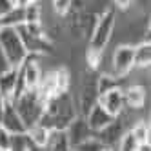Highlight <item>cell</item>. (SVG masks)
<instances>
[{"mask_svg":"<svg viewBox=\"0 0 151 151\" xmlns=\"http://www.w3.org/2000/svg\"><path fill=\"white\" fill-rule=\"evenodd\" d=\"M115 26H116V9L109 6L100 15H96L95 26L89 35V46L106 51V46L109 44V40L115 33Z\"/></svg>","mask_w":151,"mask_h":151,"instance_id":"1","label":"cell"},{"mask_svg":"<svg viewBox=\"0 0 151 151\" xmlns=\"http://www.w3.org/2000/svg\"><path fill=\"white\" fill-rule=\"evenodd\" d=\"M0 47L6 53L7 60L13 68H18L26 60V57L29 55L26 51V46H24L22 38H20L17 27L0 26Z\"/></svg>","mask_w":151,"mask_h":151,"instance_id":"2","label":"cell"},{"mask_svg":"<svg viewBox=\"0 0 151 151\" xmlns=\"http://www.w3.org/2000/svg\"><path fill=\"white\" fill-rule=\"evenodd\" d=\"M13 104H15L17 113L22 118V122L26 124V129L31 124L38 122V118H40L42 111H44V107H46V104L38 99L37 89H26L22 95L13 100Z\"/></svg>","mask_w":151,"mask_h":151,"instance_id":"3","label":"cell"},{"mask_svg":"<svg viewBox=\"0 0 151 151\" xmlns=\"http://www.w3.org/2000/svg\"><path fill=\"white\" fill-rule=\"evenodd\" d=\"M109 64L111 66L107 71L111 75H115L116 78L126 80L131 75V71L135 69V47H133V44H129V42L118 44L111 53Z\"/></svg>","mask_w":151,"mask_h":151,"instance_id":"4","label":"cell"},{"mask_svg":"<svg viewBox=\"0 0 151 151\" xmlns=\"http://www.w3.org/2000/svg\"><path fill=\"white\" fill-rule=\"evenodd\" d=\"M96 102H99L109 115L118 116V115L126 109L124 95H122V86H115V88L107 89V91L99 93V96H96Z\"/></svg>","mask_w":151,"mask_h":151,"instance_id":"5","label":"cell"},{"mask_svg":"<svg viewBox=\"0 0 151 151\" xmlns=\"http://www.w3.org/2000/svg\"><path fill=\"white\" fill-rule=\"evenodd\" d=\"M124 131H126V120H124L122 115H118L106 127H102L100 131H96L93 135L99 138V140H102V142L107 146V149H111V147H115L118 144V138H120V135Z\"/></svg>","mask_w":151,"mask_h":151,"instance_id":"6","label":"cell"},{"mask_svg":"<svg viewBox=\"0 0 151 151\" xmlns=\"http://www.w3.org/2000/svg\"><path fill=\"white\" fill-rule=\"evenodd\" d=\"M66 135H68V140H69V149H73L77 144L84 142L86 138H89L93 135L91 127L88 126V120H86L84 115H77L69 122V126L66 127Z\"/></svg>","mask_w":151,"mask_h":151,"instance_id":"7","label":"cell"},{"mask_svg":"<svg viewBox=\"0 0 151 151\" xmlns=\"http://www.w3.org/2000/svg\"><path fill=\"white\" fill-rule=\"evenodd\" d=\"M122 95H124V104L126 109H142L146 106V99H147V91L142 84H127L122 86Z\"/></svg>","mask_w":151,"mask_h":151,"instance_id":"8","label":"cell"},{"mask_svg":"<svg viewBox=\"0 0 151 151\" xmlns=\"http://www.w3.org/2000/svg\"><path fill=\"white\" fill-rule=\"evenodd\" d=\"M0 126L6 127L9 133H24L26 124L22 122L20 115L15 109V104L11 100H4V109H2V118H0Z\"/></svg>","mask_w":151,"mask_h":151,"instance_id":"9","label":"cell"},{"mask_svg":"<svg viewBox=\"0 0 151 151\" xmlns=\"http://www.w3.org/2000/svg\"><path fill=\"white\" fill-rule=\"evenodd\" d=\"M84 116H86V120H88V126L91 127V131H93V133L100 131L102 127H106V126H107V124H109L113 118H115L113 115L107 113V111L104 109V107H102L99 102H96V104H95V106H93V107H91V109L86 113Z\"/></svg>","mask_w":151,"mask_h":151,"instance_id":"10","label":"cell"},{"mask_svg":"<svg viewBox=\"0 0 151 151\" xmlns=\"http://www.w3.org/2000/svg\"><path fill=\"white\" fill-rule=\"evenodd\" d=\"M17 68H9L7 71L0 73V96L4 100H11L13 102V91H15V84H17Z\"/></svg>","mask_w":151,"mask_h":151,"instance_id":"11","label":"cell"},{"mask_svg":"<svg viewBox=\"0 0 151 151\" xmlns=\"http://www.w3.org/2000/svg\"><path fill=\"white\" fill-rule=\"evenodd\" d=\"M26 133L31 140V144L35 146V149H46L47 137H49V129L46 126H42L40 122H35L26 129Z\"/></svg>","mask_w":151,"mask_h":151,"instance_id":"12","label":"cell"},{"mask_svg":"<svg viewBox=\"0 0 151 151\" xmlns=\"http://www.w3.org/2000/svg\"><path fill=\"white\" fill-rule=\"evenodd\" d=\"M46 149L49 151H66L69 149V140L66 135V129H49Z\"/></svg>","mask_w":151,"mask_h":151,"instance_id":"13","label":"cell"},{"mask_svg":"<svg viewBox=\"0 0 151 151\" xmlns=\"http://www.w3.org/2000/svg\"><path fill=\"white\" fill-rule=\"evenodd\" d=\"M135 47V68L147 69L151 64V44L147 40H140L138 44H133Z\"/></svg>","mask_w":151,"mask_h":151,"instance_id":"14","label":"cell"},{"mask_svg":"<svg viewBox=\"0 0 151 151\" xmlns=\"http://www.w3.org/2000/svg\"><path fill=\"white\" fill-rule=\"evenodd\" d=\"M53 78H55L57 95L69 91V88H71V71L68 68H64V66L55 68V69H53Z\"/></svg>","mask_w":151,"mask_h":151,"instance_id":"15","label":"cell"},{"mask_svg":"<svg viewBox=\"0 0 151 151\" xmlns=\"http://www.w3.org/2000/svg\"><path fill=\"white\" fill-rule=\"evenodd\" d=\"M22 24H24V7L22 6H13L6 15L0 17V26L18 27Z\"/></svg>","mask_w":151,"mask_h":151,"instance_id":"16","label":"cell"},{"mask_svg":"<svg viewBox=\"0 0 151 151\" xmlns=\"http://www.w3.org/2000/svg\"><path fill=\"white\" fill-rule=\"evenodd\" d=\"M102 64H104V51L88 46V49H86V66H88V69L99 71L102 68Z\"/></svg>","mask_w":151,"mask_h":151,"instance_id":"17","label":"cell"},{"mask_svg":"<svg viewBox=\"0 0 151 151\" xmlns=\"http://www.w3.org/2000/svg\"><path fill=\"white\" fill-rule=\"evenodd\" d=\"M9 149H13V151H31V149H35V146L31 144L27 133L24 131V133H11Z\"/></svg>","mask_w":151,"mask_h":151,"instance_id":"18","label":"cell"},{"mask_svg":"<svg viewBox=\"0 0 151 151\" xmlns=\"http://www.w3.org/2000/svg\"><path fill=\"white\" fill-rule=\"evenodd\" d=\"M129 131L133 133V137L137 138V142L138 144H142V142H149V122L146 120H137L131 127H129Z\"/></svg>","mask_w":151,"mask_h":151,"instance_id":"19","label":"cell"},{"mask_svg":"<svg viewBox=\"0 0 151 151\" xmlns=\"http://www.w3.org/2000/svg\"><path fill=\"white\" fill-rule=\"evenodd\" d=\"M22 7H24V24L42 22V6H40V2H29Z\"/></svg>","mask_w":151,"mask_h":151,"instance_id":"20","label":"cell"},{"mask_svg":"<svg viewBox=\"0 0 151 151\" xmlns=\"http://www.w3.org/2000/svg\"><path fill=\"white\" fill-rule=\"evenodd\" d=\"M73 149H77V151H104V149H107V146L102 142V140L96 138L95 135H91L89 138H86L84 142L77 144Z\"/></svg>","mask_w":151,"mask_h":151,"instance_id":"21","label":"cell"},{"mask_svg":"<svg viewBox=\"0 0 151 151\" xmlns=\"http://www.w3.org/2000/svg\"><path fill=\"white\" fill-rule=\"evenodd\" d=\"M137 146H138V142H137V138L133 137V133L129 131V129H126L120 135L118 144H116V147L120 151H137Z\"/></svg>","mask_w":151,"mask_h":151,"instance_id":"22","label":"cell"},{"mask_svg":"<svg viewBox=\"0 0 151 151\" xmlns=\"http://www.w3.org/2000/svg\"><path fill=\"white\" fill-rule=\"evenodd\" d=\"M71 6H73V0H53L51 2V7H53V11H55V15L58 18L66 17L71 11Z\"/></svg>","mask_w":151,"mask_h":151,"instance_id":"23","label":"cell"},{"mask_svg":"<svg viewBox=\"0 0 151 151\" xmlns=\"http://www.w3.org/2000/svg\"><path fill=\"white\" fill-rule=\"evenodd\" d=\"M9 144H11V133L0 126V151H9Z\"/></svg>","mask_w":151,"mask_h":151,"instance_id":"24","label":"cell"},{"mask_svg":"<svg viewBox=\"0 0 151 151\" xmlns=\"http://www.w3.org/2000/svg\"><path fill=\"white\" fill-rule=\"evenodd\" d=\"M135 2L137 0H111V6L115 9H118V11H127Z\"/></svg>","mask_w":151,"mask_h":151,"instance_id":"25","label":"cell"},{"mask_svg":"<svg viewBox=\"0 0 151 151\" xmlns=\"http://www.w3.org/2000/svg\"><path fill=\"white\" fill-rule=\"evenodd\" d=\"M9 68H13V66L9 64V60H7V57H6V53L2 51V47H0V73H2V71H7Z\"/></svg>","mask_w":151,"mask_h":151,"instance_id":"26","label":"cell"},{"mask_svg":"<svg viewBox=\"0 0 151 151\" xmlns=\"http://www.w3.org/2000/svg\"><path fill=\"white\" fill-rule=\"evenodd\" d=\"M13 6H15V4H13V0H0V17L6 15Z\"/></svg>","mask_w":151,"mask_h":151,"instance_id":"27","label":"cell"}]
</instances>
